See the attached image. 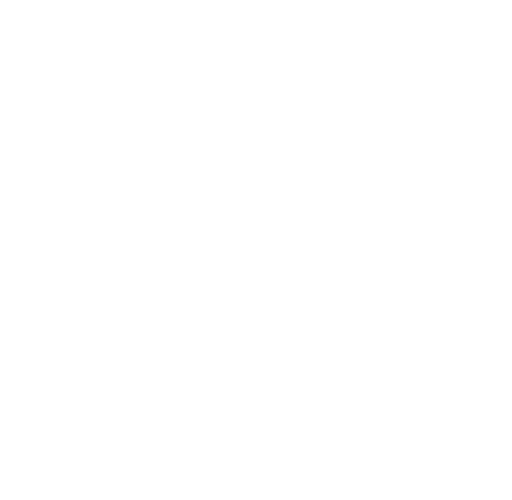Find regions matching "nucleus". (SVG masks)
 <instances>
[]
</instances>
